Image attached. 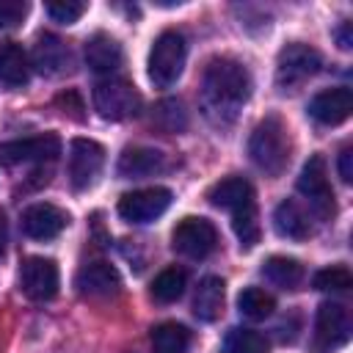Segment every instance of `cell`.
<instances>
[{"instance_id":"6da1fadb","label":"cell","mask_w":353,"mask_h":353,"mask_svg":"<svg viewBox=\"0 0 353 353\" xmlns=\"http://www.w3.org/2000/svg\"><path fill=\"white\" fill-rule=\"evenodd\" d=\"M201 105L204 113L212 124L223 127L232 124L237 119V110L248 102L251 97V74L248 69L229 55H218L204 66V77H201Z\"/></svg>"},{"instance_id":"7a4b0ae2","label":"cell","mask_w":353,"mask_h":353,"mask_svg":"<svg viewBox=\"0 0 353 353\" xmlns=\"http://www.w3.org/2000/svg\"><path fill=\"white\" fill-rule=\"evenodd\" d=\"M290 152H292V141H290V130L284 127V121L279 116H265L248 138L251 163L262 174L279 176L290 165Z\"/></svg>"},{"instance_id":"3957f363","label":"cell","mask_w":353,"mask_h":353,"mask_svg":"<svg viewBox=\"0 0 353 353\" xmlns=\"http://www.w3.org/2000/svg\"><path fill=\"white\" fill-rule=\"evenodd\" d=\"M188 58V41L179 30H163L149 50V80L157 88H168L182 77Z\"/></svg>"},{"instance_id":"277c9868","label":"cell","mask_w":353,"mask_h":353,"mask_svg":"<svg viewBox=\"0 0 353 353\" xmlns=\"http://www.w3.org/2000/svg\"><path fill=\"white\" fill-rule=\"evenodd\" d=\"M323 66V55L303 41H292L287 47H281L279 58H276V85L281 91H295L298 85H303L309 77H314Z\"/></svg>"},{"instance_id":"5b68a950","label":"cell","mask_w":353,"mask_h":353,"mask_svg":"<svg viewBox=\"0 0 353 353\" xmlns=\"http://www.w3.org/2000/svg\"><path fill=\"white\" fill-rule=\"evenodd\" d=\"M94 110L108 121H124L130 116H138L141 94L124 77H102L94 85Z\"/></svg>"},{"instance_id":"8992f818","label":"cell","mask_w":353,"mask_h":353,"mask_svg":"<svg viewBox=\"0 0 353 353\" xmlns=\"http://www.w3.org/2000/svg\"><path fill=\"white\" fill-rule=\"evenodd\" d=\"M350 312L342 303L325 301L317 306L314 314V334H312V353H334L350 339Z\"/></svg>"},{"instance_id":"52a82bcc","label":"cell","mask_w":353,"mask_h":353,"mask_svg":"<svg viewBox=\"0 0 353 353\" xmlns=\"http://www.w3.org/2000/svg\"><path fill=\"white\" fill-rule=\"evenodd\" d=\"M171 245L188 259H207L218 248V229L207 218L188 215L174 226Z\"/></svg>"},{"instance_id":"ba28073f","label":"cell","mask_w":353,"mask_h":353,"mask_svg":"<svg viewBox=\"0 0 353 353\" xmlns=\"http://www.w3.org/2000/svg\"><path fill=\"white\" fill-rule=\"evenodd\" d=\"M298 190L309 199V204L314 207V212L320 218H331L336 212V201H334V188L328 182V168H325V157L323 154H312L301 174H298Z\"/></svg>"},{"instance_id":"9c48e42d","label":"cell","mask_w":353,"mask_h":353,"mask_svg":"<svg viewBox=\"0 0 353 353\" xmlns=\"http://www.w3.org/2000/svg\"><path fill=\"white\" fill-rule=\"evenodd\" d=\"M58 154H61V138L55 132H41L0 143V163L8 168L22 163H52Z\"/></svg>"},{"instance_id":"30bf717a","label":"cell","mask_w":353,"mask_h":353,"mask_svg":"<svg viewBox=\"0 0 353 353\" xmlns=\"http://www.w3.org/2000/svg\"><path fill=\"white\" fill-rule=\"evenodd\" d=\"M171 207V190L152 185V188H138L130 190L119 199V215L130 223H149L160 218Z\"/></svg>"},{"instance_id":"8fae6325","label":"cell","mask_w":353,"mask_h":353,"mask_svg":"<svg viewBox=\"0 0 353 353\" xmlns=\"http://www.w3.org/2000/svg\"><path fill=\"white\" fill-rule=\"evenodd\" d=\"M61 287L58 265L47 256H28L19 268V290L30 301H52Z\"/></svg>"},{"instance_id":"7c38bea8","label":"cell","mask_w":353,"mask_h":353,"mask_svg":"<svg viewBox=\"0 0 353 353\" xmlns=\"http://www.w3.org/2000/svg\"><path fill=\"white\" fill-rule=\"evenodd\" d=\"M102 165H105L102 143H97L91 138H74L69 143V182L74 190L91 188L97 182Z\"/></svg>"},{"instance_id":"4fadbf2b","label":"cell","mask_w":353,"mask_h":353,"mask_svg":"<svg viewBox=\"0 0 353 353\" xmlns=\"http://www.w3.org/2000/svg\"><path fill=\"white\" fill-rule=\"evenodd\" d=\"M19 223H22V232L33 240H52L66 229L69 215L61 207L50 204V201H39V204H30L22 212Z\"/></svg>"},{"instance_id":"5bb4252c","label":"cell","mask_w":353,"mask_h":353,"mask_svg":"<svg viewBox=\"0 0 353 353\" xmlns=\"http://www.w3.org/2000/svg\"><path fill=\"white\" fill-rule=\"evenodd\" d=\"M306 110H309V116H312L317 124H323V127H336V124H342V121L350 116V110H353V94H350V88H345V85L325 88V91H320V94L312 97V102H309Z\"/></svg>"},{"instance_id":"9a60e30c","label":"cell","mask_w":353,"mask_h":353,"mask_svg":"<svg viewBox=\"0 0 353 353\" xmlns=\"http://www.w3.org/2000/svg\"><path fill=\"white\" fill-rule=\"evenodd\" d=\"M83 55H85V63H88L91 72L108 74V77H113V72L121 69V63H124V50H121V44H119L110 33H102V30H97L94 36L85 39Z\"/></svg>"},{"instance_id":"2e32d148","label":"cell","mask_w":353,"mask_h":353,"mask_svg":"<svg viewBox=\"0 0 353 353\" xmlns=\"http://www.w3.org/2000/svg\"><path fill=\"white\" fill-rule=\"evenodd\" d=\"M33 66L47 77L63 74L72 66V52L55 33H39L33 44Z\"/></svg>"},{"instance_id":"e0dca14e","label":"cell","mask_w":353,"mask_h":353,"mask_svg":"<svg viewBox=\"0 0 353 353\" xmlns=\"http://www.w3.org/2000/svg\"><path fill=\"white\" fill-rule=\"evenodd\" d=\"M74 284H77V290H80L83 295L105 298V295L119 292L121 276H119V270H116L113 265H108V262H88L85 268H80Z\"/></svg>"},{"instance_id":"ac0fdd59","label":"cell","mask_w":353,"mask_h":353,"mask_svg":"<svg viewBox=\"0 0 353 353\" xmlns=\"http://www.w3.org/2000/svg\"><path fill=\"white\" fill-rule=\"evenodd\" d=\"M165 165V154L157 152V149H149V146H130L119 154V163H116V171L121 176H130V179H138V176H152L157 171H163Z\"/></svg>"},{"instance_id":"d6986e66","label":"cell","mask_w":353,"mask_h":353,"mask_svg":"<svg viewBox=\"0 0 353 353\" xmlns=\"http://www.w3.org/2000/svg\"><path fill=\"white\" fill-rule=\"evenodd\" d=\"M223 295H226L223 279L221 276H204L196 287V295H193V314L201 323L218 320L223 312Z\"/></svg>"},{"instance_id":"ffe728a7","label":"cell","mask_w":353,"mask_h":353,"mask_svg":"<svg viewBox=\"0 0 353 353\" xmlns=\"http://www.w3.org/2000/svg\"><path fill=\"white\" fill-rule=\"evenodd\" d=\"M207 199H210L212 207H221V210H229V212L237 210V207H243V204L256 201L251 182L243 179V176H226V179L215 182V185L207 190Z\"/></svg>"},{"instance_id":"44dd1931","label":"cell","mask_w":353,"mask_h":353,"mask_svg":"<svg viewBox=\"0 0 353 353\" xmlns=\"http://www.w3.org/2000/svg\"><path fill=\"white\" fill-rule=\"evenodd\" d=\"M30 80L28 52L17 41H0V83L8 88H19Z\"/></svg>"},{"instance_id":"7402d4cb","label":"cell","mask_w":353,"mask_h":353,"mask_svg":"<svg viewBox=\"0 0 353 353\" xmlns=\"http://www.w3.org/2000/svg\"><path fill=\"white\" fill-rule=\"evenodd\" d=\"M273 226L281 237H290V240H306L312 234V223H309V215L303 212V207L292 199H284L276 210H273Z\"/></svg>"},{"instance_id":"603a6c76","label":"cell","mask_w":353,"mask_h":353,"mask_svg":"<svg viewBox=\"0 0 353 353\" xmlns=\"http://www.w3.org/2000/svg\"><path fill=\"white\" fill-rule=\"evenodd\" d=\"M262 276H265L268 281H273L276 287H281V290H298L301 281L306 279V270H303V265H301L295 256H281V254H276V256L265 259Z\"/></svg>"},{"instance_id":"cb8c5ba5","label":"cell","mask_w":353,"mask_h":353,"mask_svg":"<svg viewBox=\"0 0 353 353\" xmlns=\"http://www.w3.org/2000/svg\"><path fill=\"white\" fill-rule=\"evenodd\" d=\"M152 353H188L193 334L182 323H160L152 328Z\"/></svg>"},{"instance_id":"d4e9b609","label":"cell","mask_w":353,"mask_h":353,"mask_svg":"<svg viewBox=\"0 0 353 353\" xmlns=\"http://www.w3.org/2000/svg\"><path fill=\"white\" fill-rule=\"evenodd\" d=\"M185 287H188V273L182 268H165L152 281V298L157 303H174L182 298Z\"/></svg>"},{"instance_id":"484cf974","label":"cell","mask_w":353,"mask_h":353,"mask_svg":"<svg viewBox=\"0 0 353 353\" xmlns=\"http://www.w3.org/2000/svg\"><path fill=\"white\" fill-rule=\"evenodd\" d=\"M232 229L240 240V248H254L259 243V215H256V201L243 204L232 210Z\"/></svg>"},{"instance_id":"4316f807","label":"cell","mask_w":353,"mask_h":353,"mask_svg":"<svg viewBox=\"0 0 353 353\" xmlns=\"http://www.w3.org/2000/svg\"><path fill=\"white\" fill-rule=\"evenodd\" d=\"M237 309L243 317L248 320H265L273 314L276 309V298L270 292H265L262 287H245L240 295H237Z\"/></svg>"},{"instance_id":"83f0119b","label":"cell","mask_w":353,"mask_h":353,"mask_svg":"<svg viewBox=\"0 0 353 353\" xmlns=\"http://www.w3.org/2000/svg\"><path fill=\"white\" fill-rule=\"evenodd\" d=\"M270 342L254 328H229L223 336V353H268Z\"/></svg>"},{"instance_id":"f1b7e54d","label":"cell","mask_w":353,"mask_h":353,"mask_svg":"<svg viewBox=\"0 0 353 353\" xmlns=\"http://www.w3.org/2000/svg\"><path fill=\"white\" fill-rule=\"evenodd\" d=\"M312 284L314 290H323V292H345L353 287V273L345 265H331V268L317 270L312 276Z\"/></svg>"},{"instance_id":"f546056e","label":"cell","mask_w":353,"mask_h":353,"mask_svg":"<svg viewBox=\"0 0 353 353\" xmlns=\"http://www.w3.org/2000/svg\"><path fill=\"white\" fill-rule=\"evenodd\" d=\"M154 121H157L165 132H179V130L188 127V113H185L182 102H176V99H165V102L157 105V110H154Z\"/></svg>"},{"instance_id":"4dcf8cb0","label":"cell","mask_w":353,"mask_h":353,"mask_svg":"<svg viewBox=\"0 0 353 353\" xmlns=\"http://www.w3.org/2000/svg\"><path fill=\"white\" fill-rule=\"evenodd\" d=\"M44 11H47L55 22L72 25V22H77V19L88 11V3H83V0H50V3L44 6Z\"/></svg>"},{"instance_id":"1f68e13d","label":"cell","mask_w":353,"mask_h":353,"mask_svg":"<svg viewBox=\"0 0 353 353\" xmlns=\"http://www.w3.org/2000/svg\"><path fill=\"white\" fill-rule=\"evenodd\" d=\"M30 6L25 0H0V28H14L28 17Z\"/></svg>"},{"instance_id":"d6a6232c","label":"cell","mask_w":353,"mask_h":353,"mask_svg":"<svg viewBox=\"0 0 353 353\" xmlns=\"http://www.w3.org/2000/svg\"><path fill=\"white\" fill-rule=\"evenodd\" d=\"M55 105L61 108V113L63 116H69V119H77V121H83L85 119V108H83V99H80V94L77 91H61L58 97H55Z\"/></svg>"},{"instance_id":"836d02e7","label":"cell","mask_w":353,"mask_h":353,"mask_svg":"<svg viewBox=\"0 0 353 353\" xmlns=\"http://www.w3.org/2000/svg\"><path fill=\"white\" fill-rule=\"evenodd\" d=\"M339 176H342L345 185L353 182V149H350V146H345V149L339 152Z\"/></svg>"},{"instance_id":"e575fe53","label":"cell","mask_w":353,"mask_h":353,"mask_svg":"<svg viewBox=\"0 0 353 353\" xmlns=\"http://www.w3.org/2000/svg\"><path fill=\"white\" fill-rule=\"evenodd\" d=\"M350 30H353V25H350L347 19H345V22H342V25L334 30V36H336V44H339L342 50H350V44H353V33H350Z\"/></svg>"},{"instance_id":"d590c367","label":"cell","mask_w":353,"mask_h":353,"mask_svg":"<svg viewBox=\"0 0 353 353\" xmlns=\"http://www.w3.org/2000/svg\"><path fill=\"white\" fill-rule=\"evenodd\" d=\"M6 243H8V221H6V215L0 210V254L6 251Z\"/></svg>"}]
</instances>
